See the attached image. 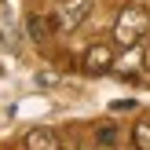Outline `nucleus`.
I'll return each instance as SVG.
<instances>
[{
    "instance_id": "obj_1",
    "label": "nucleus",
    "mask_w": 150,
    "mask_h": 150,
    "mask_svg": "<svg viewBox=\"0 0 150 150\" xmlns=\"http://www.w3.org/2000/svg\"><path fill=\"white\" fill-rule=\"evenodd\" d=\"M146 29H150V11L139 4H128L114 22V44L117 48H132V44H139L146 37Z\"/></svg>"
},
{
    "instance_id": "obj_2",
    "label": "nucleus",
    "mask_w": 150,
    "mask_h": 150,
    "mask_svg": "<svg viewBox=\"0 0 150 150\" xmlns=\"http://www.w3.org/2000/svg\"><path fill=\"white\" fill-rule=\"evenodd\" d=\"M88 11H92V0H59L55 4V29L73 33L88 18Z\"/></svg>"
},
{
    "instance_id": "obj_3",
    "label": "nucleus",
    "mask_w": 150,
    "mask_h": 150,
    "mask_svg": "<svg viewBox=\"0 0 150 150\" xmlns=\"http://www.w3.org/2000/svg\"><path fill=\"white\" fill-rule=\"evenodd\" d=\"M114 66H117V44L95 40L92 48L84 51V70L88 73H106V70H114Z\"/></svg>"
},
{
    "instance_id": "obj_4",
    "label": "nucleus",
    "mask_w": 150,
    "mask_h": 150,
    "mask_svg": "<svg viewBox=\"0 0 150 150\" xmlns=\"http://www.w3.org/2000/svg\"><path fill=\"white\" fill-rule=\"evenodd\" d=\"M22 146H26V150H62L55 128H29L26 139H22Z\"/></svg>"
},
{
    "instance_id": "obj_5",
    "label": "nucleus",
    "mask_w": 150,
    "mask_h": 150,
    "mask_svg": "<svg viewBox=\"0 0 150 150\" xmlns=\"http://www.w3.org/2000/svg\"><path fill=\"white\" fill-rule=\"evenodd\" d=\"M132 143H136V150H150V121H139L132 128Z\"/></svg>"
},
{
    "instance_id": "obj_6",
    "label": "nucleus",
    "mask_w": 150,
    "mask_h": 150,
    "mask_svg": "<svg viewBox=\"0 0 150 150\" xmlns=\"http://www.w3.org/2000/svg\"><path fill=\"white\" fill-rule=\"evenodd\" d=\"M29 33H33V40H44V37H48V22L33 15V18H29Z\"/></svg>"
},
{
    "instance_id": "obj_7",
    "label": "nucleus",
    "mask_w": 150,
    "mask_h": 150,
    "mask_svg": "<svg viewBox=\"0 0 150 150\" xmlns=\"http://www.w3.org/2000/svg\"><path fill=\"white\" fill-rule=\"evenodd\" d=\"M99 143H114V125H103L99 128Z\"/></svg>"
}]
</instances>
